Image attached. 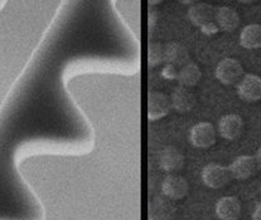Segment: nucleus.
<instances>
[{
	"label": "nucleus",
	"mask_w": 261,
	"mask_h": 220,
	"mask_svg": "<svg viewBox=\"0 0 261 220\" xmlns=\"http://www.w3.org/2000/svg\"><path fill=\"white\" fill-rule=\"evenodd\" d=\"M244 74V68L239 60L225 58L216 67V77L223 84H235Z\"/></svg>",
	"instance_id": "nucleus-1"
},
{
	"label": "nucleus",
	"mask_w": 261,
	"mask_h": 220,
	"mask_svg": "<svg viewBox=\"0 0 261 220\" xmlns=\"http://www.w3.org/2000/svg\"><path fill=\"white\" fill-rule=\"evenodd\" d=\"M230 177H232L230 169L217 164H210L202 170V180L204 185L211 189H220L225 186L230 181Z\"/></svg>",
	"instance_id": "nucleus-2"
},
{
	"label": "nucleus",
	"mask_w": 261,
	"mask_h": 220,
	"mask_svg": "<svg viewBox=\"0 0 261 220\" xmlns=\"http://www.w3.org/2000/svg\"><path fill=\"white\" fill-rule=\"evenodd\" d=\"M177 213V206L167 196H156L149 203V220H170Z\"/></svg>",
	"instance_id": "nucleus-3"
},
{
	"label": "nucleus",
	"mask_w": 261,
	"mask_h": 220,
	"mask_svg": "<svg viewBox=\"0 0 261 220\" xmlns=\"http://www.w3.org/2000/svg\"><path fill=\"white\" fill-rule=\"evenodd\" d=\"M238 95L245 102H257L261 100V77L245 74L238 84Z\"/></svg>",
	"instance_id": "nucleus-4"
},
{
	"label": "nucleus",
	"mask_w": 261,
	"mask_h": 220,
	"mask_svg": "<svg viewBox=\"0 0 261 220\" xmlns=\"http://www.w3.org/2000/svg\"><path fill=\"white\" fill-rule=\"evenodd\" d=\"M190 141L194 147L208 148L214 146L216 142L215 127L208 122L197 123L192 127Z\"/></svg>",
	"instance_id": "nucleus-5"
},
{
	"label": "nucleus",
	"mask_w": 261,
	"mask_h": 220,
	"mask_svg": "<svg viewBox=\"0 0 261 220\" xmlns=\"http://www.w3.org/2000/svg\"><path fill=\"white\" fill-rule=\"evenodd\" d=\"M172 103L169 98L162 92H151L148 96V118L156 121L163 118L169 113Z\"/></svg>",
	"instance_id": "nucleus-6"
},
{
	"label": "nucleus",
	"mask_w": 261,
	"mask_h": 220,
	"mask_svg": "<svg viewBox=\"0 0 261 220\" xmlns=\"http://www.w3.org/2000/svg\"><path fill=\"white\" fill-rule=\"evenodd\" d=\"M159 166L162 170L175 174L185 166V156L173 146H167L159 152Z\"/></svg>",
	"instance_id": "nucleus-7"
},
{
	"label": "nucleus",
	"mask_w": 261,
	"mask_h": 220,
	"mask_svg": "<svg viewBox=\"0 0 261 220\" xmlns=\"http://www.w3.org/2000/svg\"><path fill=\"white\" fill-rule=\"evenodd\" d=\"M231 176L236 180H246L255 175L257 169L256 160L254 156L242 155L233 160V163L228 166Z\"/></svg>",
	"instance_id": "nucleus-8"
},
{
	"label": "nucleus",
	"mask_w": 261,
	"mask_h": 220,
	"mask_svg": "<svg viewBox=\"0 0 261 220\" xmlns=\"http://www.w3.org/2000/svg\"><path fill=\"white\" fill-rule=\"evenodd\" d=\"M188 182L185 177L170 175L164 179L162 184V192L164 196L172 199V200H180L188 194Z\"/></svg>",
	"instance_id": "nucleus-9"
},
{
	"label": "nucleus",
	"mask_w": 261,
	"mask_h": 220,
	"mask_svg": "<svg viewBox=\"0 0 261 220\" xmlns=\"http://www.w3.org/2000/svg\"><path fill=\"white\" fill-rule=\"evenodd\" d=\"M197 98L196 95L188 89L187 87H177V88L173 91L172 97H170V103H172V107L174 108L177 112L180 113H187L191 110H193V107L196 106Z\"/></svg>",
	"instance_id": "nucleus-10"
},
{
	"label": "nucleus",
	"mask_w": 261,
	"mask_h": 220,
	"mask_svg": "<svg viewBox=\"0 0 261 220\" xmlns=\"http://www.w3.org/2000/svg\"><path fill=\"white\" fill-rule=\"evenodd\" d=\"M164 62L173 67H185L190 63V53L180 43H168L164 46Z\"/></svg>",
	"instance_id": "nucleus-11"
},
{
	"label": "nucleus",
	"mask_w": 261,
	"mask_h": 220,
	"mask_svg": "<svg viewBox=\"0 0 261 220\" xmlns=\"http://www.w3.org/2000/svg\"><path fill=\"white\" fill-rule=\"evenodd\" d=\"M244 121L239 115H226L218 123V134L225 140H235L241 135Z\"/></svg>",
	"instance_id": "nucleus-12"
},
{
	"label": "nucleus",
	"mask_w": 261,
	"mask_h": 220,
	"mask_svg": "<svg viewBox=\"0 0 261 220\" xmlns=\"http://www.w3.org/2000/svg\"><path fill=\"white\" fill-rule=\"evenodd\" d=\"M241 214V205L235 196H225L216 204V215L221 220H238Z\"/></svg>",
	"instance_id": "nucleus-13"
},
{
	"label": "nucleus",
	"mask_w": 261,
	"mask_h": 220,
	"mask_svg": "<svg viewBox=\"0 0 261 220\" xmlns=\"http://www.w3.org/2000/svg\"><path fill=\"white\" fill-rule=\"evenodd\" d=\"M216 12L211 5L206 3H196L188 9V19L191 23L196 26H203L204 24L212 23V19H215Z\"/></svg>",
	"instance_id": "nucleus-14"
},
{
	"label": "nucleus",
	"mask_w": 261,
	"mask_h": 220,
	"mask_svg": "<svg viewBox=\"0 0 261 220\" xmlns=\"http://www.w3.org/2000/svg\"><path fill=\"white\" fill-rule=\"evenodd\" d=\"M216 24L225 32H233L240 24V15L233 8L222 7L216 10Z\"/></svg>",
	"instance_id": "nucleus-15"
},
{
	"label": "nucleus",
	"mask_w": 261,
	"mask_h": 220,
	"mask_svg": "<svg viewBox=\"0 0 261 220\" xmlns=\"http://www.w3.org/2000/svg\"><path fill=\"white\" fill-rule=\"evenodd\" d=\"M240 44L246 49L261 48V25L250 24L245 26L240 34Z\"/></svg>",
	"instance_id": "nucleus-16"
},
{
	"label": "nucleus",
	"mask_w": 261,
	"mask_h": 220,
	"mask_svg": "<svg viewBox=\"0 0 261 220\" xmlns=\"http://www.w3.org/2000/svg\"><path fill=\"white\" fill-rule=\"evenodd\" d=\"M201 77L202 73L198 66L196 63L191 62L186 65L185 67L180 68V71L178 72L177 81L179 82L182 87H194L201 81Z\"/></svg>",
	"instance_id": "nucleus-17"
},
{
	"label": "nucleus",
	"mask_w": 261,
	"mask_h": 220,
	"mask_svg": "<svg viewBox=\"0 0 261 220\" xmlns=\"http://www.w3.org/2000/svg\"><path fill=\"white\" fill-rule=\"evenodd\" d=\"M164 62V46L161 43H151L148 47V66L149 67H156Z\"/></svg>",
	"instance_id": "nucleus-18"
},
{
	"label": "nucleus",
	"mask_w": 261,
	"mask_h": 220,
	"mask_svg": "<svg viewBox=\"0 0 261 220\" xmlns=\"http://www.w3.org/2000/svg\"><path fill=\"white\" fill-rule=\"evenodd\" d=\"M162 77L166 79H175L178 78V72L177 70H175V67L167 65L166 67L162 70Z\"/></svg>",
	"instance_id": "nucleus-19"
},
{
	"label": "nucleus",
	"mask_w": 261,
	"mask_h": 220,
	"mask_svg": "<svg viewBox=\"0 0 261 220\" xmlns=\"http://www.w3.org/2000/svg\"><path fill=\"white\" fill-rule=\"evenodd\" d=\"M218 30H220V28H218V25L214 22L201 26V32L203 34H206V36H214V34L218 33Z\"/></svg>",
	"instance_id": "nucleus-20"
},
{
	"label": "nucleus",
	"mask_w": 261,
	"mask_h": 220,
	"mask_svg": "<svg viewBox=\"0 0 261 220\" xmlns=\"http://www.w3.org/2000/svg\"><path fill=\"white\" fill-rule=\"evenodd\" d=\"M156 22H158V13L155 10H151L149 12L148 15V26H149V32H153L154 28H155Z\"/></svg>",
	"instance_id": "nucleus-21"
},
{
	"label": "nucleus",
	"mask_w": 261,
	"mask_h": 220,
	"mask_svg": "<svg viewBox=\"0 0 261 220\" xmlns=\"http://www.w3.org/2000/svg\"><path fill=\"white\" fill-rule=\"evenodd\" d=\"M252 220H261V203H259L252 213Z\"/></svg>",
	"instance_id": "nucleus-22"
},
{
	"label": "nucleus",
	"mask_w": 261,
	"mask_h": 220,
	"mask_svg": "<svg viewBox=\"0 0 261 220\" xmlns=\"http://www.w3.org/2000/svg\"><path fill=\"white\" fill-rule=\"evenodd\" d=\"M255 160H256V164H257V168L261 169V147L257 150L256 152V156H255Z\"/></svg>",
	"instance_id": "nucleus-23"
}]
</instances>
